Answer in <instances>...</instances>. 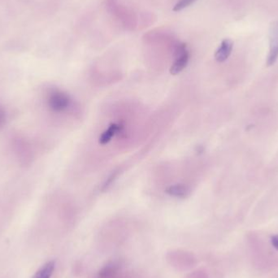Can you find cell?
I'll return each mask as SVG.
<instances>
[{
	"label": "cell",
	"instance_id": "6da1fadb",
	"mask_svg": "<svg viewBox=\"0 0 278 278\" xmlns=\"http://www.w3.org/2000/svg\"><path fill=\"white\" fill-rule=\"evenodd\" d=\"M278 59V21L272 23L269 29V53L267 59L268 66H272Z\"/></svg>",
	"mask_w": 278,
	"mask_h": 278
},
{
	"label": "cell",
	"instance_id": "7a4b0ae2",
	"mask_svg": "<svg viewBox=\"0 0 278 278\" xmlns=\"http://www.w3.org/2000/svg\"><path fill=\"white\" fill-rule=\"evenodd\" d=\"M70 98L68 94L61 91H54L50 94L48 105L54 111H63L70 105Z\"/></svg>",
	"mask_w": 278,
	"mask_h": 278
},
{
	"label": "cell",
	"instance_id": "3957f363",
	"mask_svg": "<svg viewBox=\"0 0 278 278\" xmlns=\"http://www.w3.org/2000/svg\"><path fill=\"white\" fill-rule=\"evenodd\" d=\"M177 59L172 64L170 73L172 75H177L187 66L190 59V53L186 49V44H181L177 49Z\"/></svg>",
	"mask_w": 278,
	"mask_h": 278
},
{
	"label": "cell",
	"instance_id": "277c9868",
	"mask_svg": "<svg viewBox=\"0 0 278 278\" xmlns=\"http://www.w3.org/2000/svg\"><path fill=\"white\" fill-rule=\"evenodd\" d=\"M233 47V41L230 40L229 38H225L222 41L219 48L217 50V52L215 53L216 60L219 63L225 61L231 54Z\"/></svg>",
	"mask_w": 278,
	"mask_h": 278
},
{
	"label": "cell",
	"instance_id": "5b68a950",
	"mask_svg": "<svg viewBox=\"0 0 278 278\" xmlns=\"http://www.w3.org/2000/svg\"><path fill=\"white\" fill-rule=\"evenodd\" d=\"M120 270V265L114 262L107 264L99 272L98 278H116Z\"/></svg>",
	"mask_w": 278,
	"mask_h": 278
},
{
	"label": "cell",
	"instance_id": "8992f818",
	"mask_svg": "<svg viewBox=\"0 0 278 278\" xmlns=\"http://www.w3.org/2000/svg\"><path fill=\"white\" fill-rule=\"evenodd\" d=\"M123 126L119 124H111L108 130H105L99 138V143L102 145L107 144L111 141V138L116 135V133L120 132L122 130Z\"/></svg>",
	"mask_w": 278,
	"mask_h": 278
},
{
	"label": "cell",
	"instance_id": "52a82bcc",
	"mask_svg": "<svg viewBox=\"0 0 278 278\" xmlns=\"http://www.w3.org/2000/svg\"><path fill=\"white\" fill-rule=\"evenodd\" d=\"M56 262L49 261L44 264L39 270L36 272L32 278H51L54 273Z\"/></svg>",
	"mask_w": 278,
	"mask_h": 278
},
{
	"label": "cell",
	"instance_id": "ba28073f",
	"mask_svg": "<svg viewBox=\"0 0 278 278\" xmlns=\"http://www.w3.org/2000/svg\"><path fill=\"white\" fill-rule=\"evenodd\" d=\"M189 192L188 187L183 185H175L170 186L166 190V193L177 198H184L188 195Z\"/></svg>",
	"mask_w": 278,
	"mask_h": 278
},
{
	"label": "cell",
	"instance_id": "9c48e42d",
	"mask_svg": "<svg viewBox=\"0 0 278 278\" xmlns=\"http://www.w3.org/2000/svg\"><path fill=\"white\" fill-rule=\"evenodd\" d=\"M197 0H180L179 2H177L173 7L174 12H179L182 10L188 7L190 5L193 4L194 2Z\"/></svg>",
	"mask_w": 278,
	"mask_h": 278
},
{
	"label": "cell",
	"instance_id": "30bf717a",
	"mask_svg": "<svg viewBox=\"0 0 278 278\" xmlns=\"http://www.w3.org/2000/svg\"><path fill=\"white\" fill-rule=\"evenodd\" d=\"M117 173H118L117 172H113V173H112V174H111V176H110V177H109V178H108V180H107L106 182L104 183V187H103V189H104V190H105V189L108 188V187H109V186H110V185H111V183H112V181H114V179H115V177H116V176H117Z\"/></svg>",
	"mask_w": 278,
	"mask_h": 278
},
{
	"label": "cell",
	"instance_id": "8fae6325",
	"mask_svg": "<svg viewBox=\"0 0 278 278\" xmlns=\"http://www.w3.org/2000/svg\"><path fill=\"white\" fill-rule=\"evenodd\" d=\"M271 243L273 246H274V248L278 250V234L272 237Z\"/></svg>",
	"mask_w": 278,
	"mask_h": 278
},
{
	"label": "cell",
	"instance_id": "7c38bea8",
	"mask_svg": "<svg viewBox=\"0 0 278 278\" xmlns=\"http://www.w3.org/2000/svg\"><path fill=\"white\" fill-rule=\"evenodd\" d=\"M6 116H5V111L2 108H0V126L4 123Z\"/></svg>",
	"mask_w": 278,
	"mask_h": 278
}]
</instances>
